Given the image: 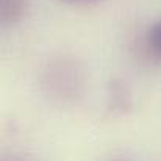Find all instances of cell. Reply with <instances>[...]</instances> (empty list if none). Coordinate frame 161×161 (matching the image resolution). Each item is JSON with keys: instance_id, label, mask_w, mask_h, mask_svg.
I'll use <instances>...</instances> for the list:
<instances>
[{"instance_id": "cell-1", "label": "cell", "mask_w": 161, "mask_h": 161, "mask_svg": "<svg viewBox=\"0 0 161 161\" xmlns=\"http://www.w3.org/2000/svg\"><path fill=\"white\" fill-rule=\"evenodd\" d=\"M39 88L50 103L61 108L74 107L86 94L88 69L75 55H53L41 67Z\"/></svg>"}, {"instance_id": "cell-2", "label": "cell", "mask_w": 161, "mask_h": 161, "mask_svg": "<svg viewBox=\"0 0 161 161\" xmlns=\"http://www.w3.org/2000/svg\"><path fill=\"white\" fill-rule=\"evenodd\" d=\"M133 108L131 89L122 78H113L107 89V111L111 116L128 114Z\"/></svg>"}, {"instance_id": "cell-3", "label": "cell", "mask_w": 161, "mask_h": 161, "mask_svg": "<svg viewBox=\"0 0 161 161\" xmlns=\"http://www.w3.org/2000/svg\"><path fill=\"white\" fill-rule=\"evenodd\" d=\"M31 0H0V22L3 27L20 24L30 9Z\"/></svg>"}, {"instance_id": "cell-4", "label": "cell", "mask_w": 161, "mask_h": 161, "mask_svg": "<svg viewBox=\"0 0 161 161\" xmlns=\"http://www.w3.org/2000/svg\"><path fill=\"white\" fill-rule=\"evenodd\" d=\"M144 42H146V50L150 55V58L161 63V19H158L149 27V30L146 31Z\"/></svg>"}, {"instance_id": "cell-5", "label": "cell", "mask_w": 161, "mask_h": 161, "mask_svg": "<svg viewBox=\"0 0 161 161\" xmlns=\"http://www.w3.org/2000/svg\"><path fill=\"white\" fill-rule=\"evenodd\" d=\"M61 2H66V3H96L99 0H61Z\"/></svg>"}, {"instance_id": "cell-6", "label": "cell", "mask_w": 161, "mask_h": 161, "mask_svg": "<svg viewBox=\"0 0 161 161\" xmlns=\"http://www.w3.org/2000/svg\"><path fill=\"white\" fill-rule=\"evenodd\" d=\"M3 161H30V160L24 158V157H11V158H5Z\"/></svg>"}, {"instance_id": "cell-7", "label": "cell", "mask_w": 161, "mask_h": 161, "mask_svg": "<svg viewBox=\"0 0 161 161\" xmlns=\"http://www.w3.org/2000/svg\"><path fill=\"white\" fill-rule=\"evenodd\" d=\"M113 161H131V160H125V158H116V160H113Z\"/></svg>"}]
</instances>
